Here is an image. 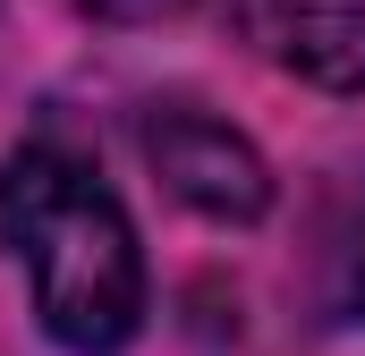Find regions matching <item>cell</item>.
Segmentation results:
<instances>
[{
    "instance_id": "cell-1",
    "label": "cell",
    "mask_w": 365,
    "mask_h": 356,
    "mask_svg": "<svg viewBox=\"0 0 365 356\" xmlns=\"http://www.w3.org/2000/svg\"><path fill=\"white\" fill-rule=\"evenodd\" d=\"M0 246L34 280V314L60 348L110 356L145 323V255L119 195L60 145H17L0 162Z\"/></svg>"
},
{
    "instance_id": "cell-2",
    "label": "cell",
    "mask_w": 365,
    "mask_h": 356,
    "mask_svg": "<svg viewBox=\"0 0 365 356\" xmlns=\"http://www.w3.org/2000/svg\"><path fill=\"white\" fill-rule=\"evenodd\" d=\"M145 162L153 178L179 195L187 212H204V221H230V229H247V221H264L272 212V170H264V153L230 127V119H212V110H153L145 119Z\"/></svg>"
},
{
    "instance_id": "cell-3",
    "label": "cell",
    "mask_w": 365,
    "mask_h": 356,
    "mask_svg": "<svg viewBox=\"0 0 365 356\" xmlns=\"http://www.w3.org/2000/svg\"><path fill=\"white\" fill-rule=\"evenodd\" d=\"M255 34L306 85L365 93V0H255Z\"/></svg>"
},
{
    "instance_id": "cell-4",
    "label": "cell",
    "mask_w": 365,
    "mask_h": 356,
    "mask_svg": "<svg viewBox=\"0 0 365 356\" xmlns=\"http://www.w3.org/2000/svg\"><path fill=\"white\" fill-rule=\"evenodd\" d=\"M93 17H110V26H153V17H170V9H187V0H86Z\"/></svg>"
},
{
    "instance_id": "cell-5",
    "label": "cell",
    "mask_w": 365,
    "mask_h": 356,
    "mask_svg": "<svg viewBox=\"0 0 365 356\" xmlns=\"http://www.w3.org/2000/svg\"><path fill=\"white\" fill-rule=\"evenodd\" d=\"M357 297H365V246H357Z\"/></svg>"
}]
</instances>
